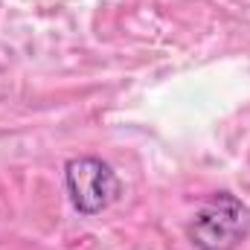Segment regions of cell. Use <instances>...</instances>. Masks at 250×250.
<instances>
[{
	"label": "cell",
	"mask_w": 250,
	"mask_h": 250,
	"mask_svg": "<svg viewBox=\"0 0 250 250\" xmlns=\"http://www.w3.org/2000/svg\"><path fill=\"white\" fill-rule=\"evenodd\" d=\"M195 250H239L250 236V209L230 192H215L189 221Z\"/></svg>",
	"instance_id": "obj_1"
},
{
	"label": "cell",
	"mask_w": 250,
	"mask_h": 250,
	"mask_svg": "<svg viewBox=\"0 0 250 250\" xmlns=\"http://www.w3.org/2000/svg\"><path fill=\"white\" fill-rule=\"evenodd\" d=\"M64 187L82 215H99L117 201L120 178L99 157H73L64 166Z\"/></svg>",
	"instance_id": "obj_2"
}]
</instances>
